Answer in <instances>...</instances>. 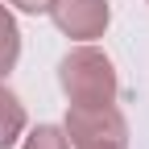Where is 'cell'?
Returning <instances> with one entry per match:
<instances>
[{
    "label": "cell",
    "mask_w": 149,
    "mask_h": 149,
    "mask_svg": "<svg viewBox=\"0 0 149 149\" xmlns=\"http://www.w3.org/2000/svg\"><path fill=\"white\" fill-rule=\"evenodd\" d=\"M145 4H149V0H145Z\"/></svg>",
    "instance_id": "obj_9"
},
{
    "label": "cell",
    "mask_w": 149,
    "mask_h": 149,
    "mask_svg": "<svg viewBox=\"0 0 149 149\" xmlns=\"http://www.w3.org/2000/svg\"><path fill=\"white\" fill-rule=\"evenodd\" d=\"M58 83L66 91V100L74 108H100V104H116V66L104 50H95L91 42L74 46L62 54L58 62Z\"/></svg>",
    "instance_id": "obj_1"
},
{
    "label": "cell",
    "mask_w": 149,
    "mask_h": 149,
    "mask_svg": "<svg viewBox=\"0 0 149 149\" xmlns=\"http://www.w3.org/2000/svg\"><path fill=\"white\" fill-rule=\"evenodd\" d=\"M83 149H128V145H83Z\"/></svg>",
    "instance_id": "obj_8"
},
{
    "label": "cell",
    "mask_w": 149,
    "mask_h": 149,
    "mask_svg": "<svg viewBox=\"0 0 149 149\" xmlns=\"http://www.w3.org/2000/svg\"><path fill=\"white\" fill-rule=\"evenodd\" d=\"M50 17L58 33L74 37V42H95L112 25V4L108 0H50Z\"/></svg>",
    "instance_id": "obj_3"
},
{
    "label": "cell",
    "mask_w": 149,
    "mask_h": 149,
    "mask_svg": "<svg viewBox=\"0 0 149 149\" xmlns=\"http://www.w3.org/2000/svg\"><path fill=\"white\" fill-rule=\"evenodd\" d=\"M4 4H13V8H21V13H50V0H4Z\"/></svg>",
    "instance_id": "obj_7"
},
{
    "label": "cell",
    "mask_w": 149,
    "mask_h": 149,
    "mask_svg": "<svg viewBox=\"0 0 149 149\" xmlns=\"http://www.w3.org/2000/svg\"><path fill=\"white\" fill-rule=\"evenodd\" d=\"M62 133H66L70 149H83V145H128V124H124L116 104H100V108H74L70 104Z\"/></svg>",
    "instance_id": "obj_2"
},
{
    "label": "cell",
    "mask_w": 149,
    "mask_h": 149,
    "mask_svg": "<svg viewBox=\"0 0 149 149\" xmlns=\"http://www.w3.org/2000/svg\"><path fill=\"white\" fill-rule=\"evenodd\" d=\"M21 149H70V141H66V133L58 124H37L33 133L25 137Z\"/></svg>",
    "instance_id": "obj_6"
},
{
    "label": "cell",
    "mask_w": 149,
    "mask_h": 149,
    "mask_svg": "<svg viewBox=\"0 0 149 149\" xmlns=\"http://www.w3.org/2000/svg\"><path fill=\"white\" fill-rule=\"evenodd\" d=\"M25 124H29L25 104L17 100L8 87H0V149H13V145H17V137L25 133Z\"/></svg>",
    "instance_id": "obj_4"
},
{
    "label": "cell",
    "mask_w": 149,
    "mask_h": 149,
    "mask_svg": "<svg viewBox=\"0 0 149 149\" xmlns=\"http://www.w3.org/2000/svg\"><path fill=\"white\" fill-rule=\"evenodd\" d=\"M17 58H21V29H17L8 4L0 0V79L17 66Z\"/></svg>",
    "instance_id": "obj_5"
}]
</instances>
